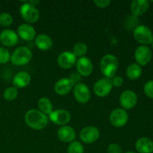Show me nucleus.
<instances>
[{
  "label": "nucleus",
  "instance_id": "nucleus-15",
  "mask_svg": "<svg viewBox=\"0 0 153 153\" xmlns=\"http://www.w3.org/2000/svg\"><path fill=\"white\" fill-rule=\"evenodd\" d=\"M76 63V57L74 54L69 51L63 52L58 55V64L63 69H70Z\"/></svg>",
  "mask_w": 153,
  "mask_h": 153
},
{
  "label": "nucleus",
  "instance_id": "nucleus-20",
  "mask_svg": "<svg viewBox=\"0 0 153 153\" xmlns=\"http://www.w3.org/2000/svg\"><path fill=\"white\" fill-rule=\"evenodd\" d=\"M31 82V76L28 73L24 71L19 72L13 77V85L16 88H25Z\"/></svg>",
  "mask_w": 153,
  "mask_h": 153
},
{
  "label": "nucleus",
  "instance_id": "nucleus-4",
  "mask_svg": "<svg viewBox=\"0 0 153 153\" xmlns=\"http://www.w3.org/2000/svg\"><path fill=\"white\" fill-rule=\"evenodd\" d=\"M133 36L137 42L143 46L151 44L153 40L152 30L146 25H137L133 31Z\"/></svg>",
  "mask_w": 153,
  "mask_h": 153
},
{
  "label": "nucleus",
  "instance_id": "nucleus-24",
  "mask_svg": "<svg viewBox=\"0 0 153 153\" xmlns=\"http://www.w3.org/2000/svg\"><path fill=\"white\" fill-rule=\"evenodd\" d=\"M39 111L44 114H50L53 111V105L50 100L46 97H42L37 102Z\"/></svg>",
  "mask_w": 153,
  "mask_h": 153
},
{
  "label": "nucleus",
  "instance_id": "nucleus-18",
  "mask_svg": "<svg viewBox=\"0 0 153 153\" xmlns=\"http://www.w3.org/2000/svg\"><path fill=\"white\" fill-rule=\"evenodd\" d=\"M58 139L64 143H72L76 138V132L72 127L69 126H61L57 132Z\"/></svg>",
  "mask_w": 153,
  "mask_h": 153
},
{
  "label": "nucleus",
  "instance_id": "nucleus-21",
  "mask_svg": "<svg viewBox=\"0 0 153 153\" xmlns=\"http://www.w3.org/2000/svg\"><path fill=\"white\" fill-rule=\"evenodd\" d=\"M135 148L139 153H152L153 141L148 137H140L136 141Z\"/></svg>",
  "mask_w": 153,
  "mask_h": 153
},
{
  "label": "nucleus",
  "instance_id": "nucleus-2",
  "mask_svg": "<svg viewBox=\"0 0 153 153\" xmlns=\"http://www.w3.org/2000/svg\"><path fill=\"white\" fill-rule=\"evenodd\" d=\"M118 60L113 55H105L100 61V70L102 73L108 79H112L116 75L118 69Z\"/></svg>",
  "mask_w": 153,
  "mask_h": 153
},
{
  "label": "nucleus",
  "instance_id": "nucleus-22",
  "mask_svg": "<svg viewBox=\"0 0 153 153\" xmlns=\"http://www.w3.org/2000/svg\"><path fill=\"white\" fill-rule=\"evenodd\" d=\"M35 45L39 49L43 51L49 50L52 46L53 42L52 38L49 35L45 34H41L35 37Z\"/></svg>",
  "mask_w": 153,
  "mask_h": 153
},
{
  "label": "nucleus",
  "instance_id": "nucleus-37",
  "mask_svg": "<svg viewBox=\"0 0 153 153\" xmlns=\"http://www.w3.org/2000/svg\"><path fill=\"white\" fill-rule=\"evenodd\" d=\"M151 44H152V49H153V40H152V43H151Z\"/></svg>",
  "mask_w": 153,
  "mask_h": 153
},
{
  "label": "nucleus",
  "instance_id": "nucleus-31",
  "mask_svg": "<svg viewBox=\"0 0 153 153\" xmlns=\"http://www.w3.org/2000/svg\"><path fill=\"white\" fill-rule=\"evenodd\" d=\"M108 153H122V148L117 143H111L107 148Z\"/></svg>",
  "mask_w": 153,
  "mask_h": 153
},
{
  "label": "nucleus",
  "instance_id": "nucleus-29",
  "mask_svg": "<svg viewBox=\"0 0 153 153\" xmlns=\"http://www.w3.org/2000/svg\"><path fill=\"white\" fill-rule=\"evenodd\" d=\"M10 59V54L7 49L0 46V64L8 62Z\"/></svg>",
  "mask_w": 153,
  "mask_h": 153
},
{
  "label": "nucleus",
  "instance_id": "nucleus-26",
  "mask_svg": "<svg viewBox=\"0 0 153 153\" xmlns=\"http://www.w3.org/2000/svg\"><path fill=\"white\" fill-rule=\"evenodd\" d=\"M88 52V46L84 43H78L74 46L73 49V53L76 57H84V55Z\"/></svg>",
  "mask_w": 153,
  "mask_h": 153
},
{
  "label": "nucleus",
  "instance_id": "nucleus-7",
  "mask_svg": "<svg viewBox=\"0 0 153 153\" xmlns=\"http://www.w3.org/2000/svg\"><path fill=\"white\" fill-rule=\"evenodd\" d=\"M128 115L123 108H116L112 111L109 116V120L113 126L120 128L124 126L128 122Z\"/></svg>",
  "mask_w": 153,
  "mask_h": 153
},
{
  "label": "nucleus",
  "instance_id": "nucleus-36",
  "mask_svg": "<svg viewBox=\"0 0 153 153\" xmlns=\"http://www.w3.org/2000/svg\"><path fill=\"white\" fill-rule=\"evenodd\" d=\"M125 153H136V152H131V151H129V152H125Z\"/></svg>",
  "mask_w": 153,
  "mask_h": 153
},
{
  "label": "nucleus",
  "instance_id": "nucleus-19",
  "mask_svg": "<svg viewBox=\"0 0 153 153\" xmlns=\"http://www.w3.org/2000/svg\"><path fill=\"white\" fill-rule=\"evenodd\" d=\"M149 6L147 0H133L131 2V11L134 16H141L146 12Z\"/></svg>",
  "mask_w": 153,
  "mask_h": 153
},
{
  "label": "nucleus",
  "instance_id": "nucleus-12",
  "mask_svg": "<svg viewBox=\"0 0 153 153\" xmlns=\"http://www.w3.org/2000/svg\"><path fill=\"white\" fill-rule=\"evenodd\" d=\"M120 102L124 110L133 108L137 102V94L134 91H130V90L125 91L120 95Z\"/></svg>",
  "mask_w": 153,
  "mask_h": 153
},
{
  "label": "nucleus",
  "instance_id": "nucleus-35",
  "mask_svg": "<svg viewBox=\"0 0 153 153\" xmlns=\"http://www.w3.org/2000/svg\"><path fill=\"white\" fill-rule=\"evenodd\" d=\"M28 2L29 3V4H31V5L36 6L39 2H40V1H28Z\"/></svg>",
  "mask_w": 153,
  "mask_h": 153
},
{
  "label": "nucleus",
  "instance_id": "nucleus-10",
  "mask_svg": "<svg viewBox=\"0 0 153 153\" xmlns=\"http://www.w3.org/2000/svg\"><path fill=\"white\" fill-rule=\"evenodd\" d=\"M71 119V116L69 111L64 109H58V110L53 111L49 114V120L53 123L58 126H65L68 123Z\"/></svg>",
  "mask_w": 153,
  "mask_h": 153
},
{
  "label": "nucleus",
  "instance_id": "nucleus-17",
  "mask_svg": "<svg viewBox=\"0 0 153 153\" xmlns=\"http://www.w3.org/2000/svg\"><path fill=\"white\" fill-rule=\"evenodd\" d=\"M17 35L22 40L31 41L36 37V31L30 24H22L17 28Z\"/></svg>",
  "mask_w": 153,
  "mask_h": 153
},
{
  "label": "nucleus",
  "instance_id": "nucleus-8",
  "mask_svg": "<svg viewBox=\"0 0 153 153\" xmlns=\"http://www.w3.org/2000/svg\"><path fill=\"white\" fill-rule=\"evenodd\" d=\"M73 94L76 101L81 104L88 102L91 99V91L89 88L85 84L81 82L75 85L73 88Z\"/></svg>",
  "mask_w": 153,
  "mask_h": 153
},
{
  "label": "nucleus",
  "instance_id": "nucleus-3",
  "mask_svg": "<svg viewBox=\"0 0 153 153\" xmlns=\"http://www.w3.org/2000/svg\"><path fill=\"white\" fill-rule=\"evenodd\" d=\"M32 58L31 49L26 46H19L10 55V62L15 66H23L30 62Z\"/></svg>",
  "mask_w": 153,
  "mask_h": 153
},
{
  "label": "nucleus",
  "instance_id": "nucleus-25",
  "mask_svg": "<svg viewBox=\"0 0 153 153\" xmlns=\"http://www.w3.org/2000/svg\"><path fill=\"white\" fill-rule=\"evenodd\" d=\"M18 91L17 88L15 87H8L6 88L3 93V97L6 101H13L17 97Z\"/></svg>",
  "mask_w": 153,
  "mask_h": 153
},
{
  "label": "nucleus",
  "instance_id": "nucleus-32",
  "mask_svg": "<svg viewBox=\"0 0 153 153\" xmlns=\"http://www.w3.org/2000/svg\"><path fill=\"white\" fill-rule=\"evenodd\" d=\"M94 4L97 5V7H100V8H105L107 7L110 4V0H94Z\"/></svg>",
  "mask_w": 153,
  "mask_h": 153
},
{
  "label": "nucleus",
  "instance_id": "nucleus-28",
  "mask_svg": "<svg viewBox=\"0 0 153 153\" xmlns=\"http://www.w3.org/2000/svg\"><path fill=\"white\" fill-rule=\"evenodd\" d=\"M13 16L10 13L3 12L0 13V25L1 26L7 27L13 23Z\"/></svg>",
  "mask_w": 153,
  "mask_h": 153
},
{
  "label": "nucleus",
  "instance_id": "nucleus-6",
  "mask_svg": "<svg viewBox=\"0 0 153 153\" xmlns=\"http://www.w3.org/2000/svg\"><path fill=\"white\" fill-rule=\"evenodd\" d=\"M134 58L138 65L146 66L152 58V52L150 48L147 46H138L134 51Z\"/></svg>",
  "mask_w": 153,
  "mask_h": 153
},
{
  "label": "nucleus",
  "instance_id": "nucleus-30",
  "mask_svg": "<svg viewBox=\"0 0 153 153\" xmlns=\"http://www.w3.org/2000/svg\"><path fill=\"white\" fill-rule=\"evenodd\" d=\"M143 91L148 97L153 99V80L148 81L145 83L143 86Z\"/></svg>",
  "mask_w": 153,
  "mask_h": 153
},
{
  "label": "nucleus",
  "instance_id": "nucleus-1",
  "mask_svg": "<svg viewBox=\"0 0 153 153\" xmlns=\"http://www.w3.org/2000/svg\"><path fill=\"white\" fill-rule=\"evenodd\" d=\"M25 122L26 125L34 130H42L47 126L49 119L47 116L39 110L31 109L25 115Z\"/></svg>",
  "mask_w": 153,
  "mask_h": 153
},
{
  "label": "nucleus",
  "instance_id": "nucleus-16",
  "mask_svg": "<svg viewBox=\"0 0 153 153\" xmlns=\"http://www.w3.org/2000/svg\"><path fill=\"white\" fill-rule=\"evenodd\" d=\"M75 85L70 79H61L57 81L55 84V93L58 95L64 96L68 94L74 88Z\"/></svg>",
  "mask_w": 153,
  "mask_h": 153
},
{
  "label": "nucleus",
  "instance_id": "nucleus-34",
  "mask_svg": "<svg viewBox=\"0 0 153 153\" xmlns=\"http://www.w3.org/2000/svg\"><path fill=\"white\" fill-rule=\"evenodd\" d=\"M81 76H81L78 72H74V73L70 74V79L74 83V85H76V84L79 83V81H80L81 79Z\"/></svg>",
  "mask_w": 153,
  "mask_h": 153
},
{
  "label": "nucleus",
  "instance_id": "nucleus-27",
  "mask_svg": "<svg viewBox=\"0 0 153 153\" xmlns=\"http://www.w3.org/2000/svg\"><path fill=\"white\" fill-rule=\"evenodd\" d=\"M67 153H84L83 145L79 141H73L69 144Z\"/></svg>",
  "mask_w": 153,
  "mask_h": 153
},
{
  "label": "nucleus",
  "instance_id": "nucleus-23",
  "mask_svg": "<svg viewBox=\"0 0 153 153\" xmlns=\"http://www.w3.org/2000/svg\"><path fill=\"white\" fill-rule=\"evenodd\" d=\"M142 67L137 64H131L126 70V76L130 80H137L142 75Z\"/></svg>",
  "mask_w": 153,
  "mask_h": 153
},
{
  "label": "nucleus",
  "instance_id": "nucleus-14",
  "mask_svg": "<svg viewBox=\"0 0 153 153\" xmlns=\"http://www.w3.org/2000/svg\"><path fill=\"white\" fill-rule=\"evenodd\" d=\"M19 37L14 31L4 29L0 33V43L4 46H13L17 44Z\"/></svg>",
  "mask_w": 153,
  "mask_h": 153
},
{
  "label": "nucleus",
  "instance_id": "nucleus-5",
  "mask_svg": "<svg viewBox=\"0 0 153 153\" xmlns=\"http://www.w3.org/2000/svg\"><path fill=\"white\" fill-rule=\"evenodd\" d=\"M19 13L22 19L28 23H34L40 18V12L37 7L31 5L28 1L21 5Z\"/></svg>",
  "mask_w": 153,
  "mask_h": 153
},
{
  "label": "nucleus",
  "instance_id": "nucleus-13",
  "mask_svg": "<svg viewBox=\"0 0 153 153\" xmlns=\"http://www.w3.org/2000/svg\"><path fill=\"white\" fill-rule=\"evenodd\" d=\"M76 70L82 76H89L94 70V66L91 60L86 57H82L76 61Z\"/></svg>",
  "mask_w": 153,
  "mask_h": 153
},
{
  "label": "nucleus",
  "instance_id": "nucleus-33",
  "mask_svg": "<svg viewBox=\"0 0 153 153\" xmlns=\"http://www.w3.org/2000/svg\"><path fill=\"white\" fill-rule=\"evenodd\" d=\"M111 82L112 85L118 88V87H120L123 85V78L121 77V76H115L114 77L112 78Z\"/></svg>",
  "mask_w": 153,
  "mask_h": 153
},
{
  "label": "nucleus",
  "instance_id": "nucleus-9",
  "mask_svg": "<svg viewBox=\"0 0 153 153\" xmlns=\"http://www.w3.org/2000/svg\"><path fill=\"white\" fill-rule=\"evenodd\" d=\"M111 79L104 78L97 81L94 86V94L99 97H105L110 94L112 89Z\"/></svg>",
  "mask_w": 153,
  "mask_h": 153
},
{
  "label": "nucleus",
  "instance_id": "nucleus-11",
  "mask_svg": "<svg viewBox=\"0 0 153 153\" xmlns=\"http://www.w3.org/2000/svg\"><path fill=\"white\" fill-rule=\"evenodd\" d=\"M100 135V131L97 127L87 126L81 131L80 139L85 143H93L98 140Z\"/></svg>",
  "mask_w": 153,
  "mask_h": 153
}]
</instances>
